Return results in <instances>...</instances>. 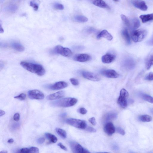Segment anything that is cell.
I'll list each match as a JSON object with an SVG mask.
<instances>
[{
    "label": "cell",
    "mask_w": 153,
    "mask_h": 153,
    "mask_svg": "<svg viewBox=\"0 0 153 153\" xmlns=\"http://www.w3.org/2000/svg\"><path fill=\"white\" fill-rule=\"evenodd\" d=\"M6 10L10 12H14L17 9V6L14 4L10 5L6 7Z\"/></svg>",
    "instance_id": "cell-31"
},
{
    "label": "cell",
    "mask_w": 153,
    "mask_h": 153,
    "mask_svg": "<svg viewBox=\"0 0 153 153\" xmlns=\"http://www.w3.org/2000/svg\"><path fill=\"white\" fill-rule=\"evenodd\" d=\"M26 98V95L24 94H21L19 95L14 97V98L21 101L25 100Z\"/></svg>",
    "instance_id": "cell-34"
},
{
    "label": "cell",
    "mask_w": 153,
    "mask_h": 153,
    "mask_svg": "<svg viewBox=\"0 0 153 153\" xmlns=\"http://www.w3.org/2000/svg\"><path fill=\"white\" fill-rule=\"evenodd\" d=\"M122 35L125 42L128 44H130L131 43L130 37L127 29H124L122 32Z\"/></svg>",
    "instance_id": "cell-22"
},
{
    "label": "cell",
    "mask_w": 153,
    "mask_h": 153,
    "mask_svg": "<svg viewBox=\"0 0 153 153\" xmlns=\"http://www.w3.org/2000/svg\"><path fill=\"white\" fill-rule=\"evenodd\" d=\"M65 122L73 127L80 129H85L87 126L85 121L80 119L70 118L66 120Z\"/></svg>",
    "instance_id": "cell-5"
},
{
    "label": "cell",
    "mask_w": 153,
    "mask_h": 153,
    "mask_svg": "<svg viewBox=\"0 0 153 153\" xmlns=\"http://www.w3.org/2000/svg\"><path fill=\"white\" fill-rule=\"evenodd\" d=\"M45 141V139L43 138H39L37 139V143L39 144H42Z\"/></svg>",
    "instance_id": "cell-45"
},
{
    "label": "cell",
    "mask_w": 153,
    "mask_h": 153,
    "mask_svg": "<svg viewBox=\"0 0 153 153\" xmlns=\"http://www.w3.org/2000/svg\"><path fill=\"white\" fill-rule=\"evenodd\" d=\"M129 93L127 90L122 89L120 91V94L118 99L117 103L123 108H125L128 106V99Z\"/></svg>",
    "instance_id": "cell-4"
},
{
    "label": "cell",
    "mask_w": 153,
    "mask_h": 153,
    "mask_svg": "<svg viewBox=\"0 0 153 153\" xmlns=\"http://www.w3.org/2000/svg\"><path fill=\"white\" fill-rule=\"evenodd\" d=\"M124 67L126 69L132 70L134 69L136 66L135 61L132 58H128L126 59L123 62Z\"/></svg>",
    "instance_id": "cell-16"
},
{
    "label": "cell",
    "mask_w": 153,
    "mask_h": 153,
    "mask_svg": "<svg viewBox=\"0 0 153 153\" xmlns=\"http://www.w3.org/2000/svg\"><path fill=\"white\" fill-rule=\"evenodd\" d=\"M19 152L22 153H29V149L27 148H23L19 150Z\"/></svg>",
    "instance_id": "cell-43"
},
{
    "label": "cell",
    "mask_w": 153,
    "mask_h": 153,
    "mask_svg": "<svg viewBox=\"0 0 153 153\" xmlns=\"http://www.w3.org/2000/svg\"><path fill=\"white\" fill-rule=\"evenodd\" d=\"M92 3L99 7L108 9L110 8L108 5L103 0H94Z\"/></svg>",
    "instance_id": "cell-21"
},
{
    "label": "cell",
    "mask_w": 153,
    "mask_h": 153,
    "mask_svg": "<svg viewBox=\"0 0 153 153\" xmlns=\"http://www.w3.org/2000/svg\"><path fill=\"white\" fill-rule=\"evenodd\" d=\"M104 130L106 134L109 136H111L115 132L116 129L112 122L106 123L104 126Z\"/></svg>",
    "instance_id": "cell-13"
},
{
    "label": "cell",
    "mask_w": 153,
    "mask_h": 153,
    "mask_svg": "<svg viewBox=\"0 0 153 153\" xmlns=\"http://www.w3.org/2000/svg\"><path fill=\"white\" fill-rule=\"evenodd\" d=\"M1 153H8V152L7 151H3L1 152Z\"/></svg>",
    "instance_id": "cell-55"
},
{
    "label": "cell",
    "mask_w": 153,
    "mask_h": 153,
    "mask_svg": "<svg viewBox=\"0 0 153 153\" xmlns=\"http://www.w3.org/2000/svg\"><path fill=\"white\" fill-rule=\"evenodd\" d=\"M101 73L103 76L109 78H116L119 76V75L115 70L112 69L102 70Z\"/></svg>",
    "instance_id": "cell-10"
},
{
    "label": "cell",
    "mask_w": 153,
    "mask_h": 153,
    "mask_svg": "<svg viewBox=\"0 0 153 153\" xmlns=\"http://www.w3.org/2000/svg\"><path fill=\"white\" fill-rule=\"evenodd\" d=\"M78 112L82 115L86 114L87 112V111L84 108H80L78 110Z\"/></svg>",
    "instance_id": "cell-40"
},
{
    "label": "cell",
    "mask_w": 153,
    "mask_h": 153,
    "mask_svg": "<svg viewBox=\"0 0 153 153\" xmlns=\"http://www.w3.org/2000/svg\"><path fill=\"white\" fill-rule=\"evenodd\" d=\"M29 153H38L39 152V149L36 147H32L29 148Z\"/></svg>",
    "instance_id": "cell-37"
},
{
    "label": "cell",
    "mask_w": 153,
    "mask_h": 153,
    "mask_svg": "<svg viewBox=\"0 0 153 153\" xmlns=\"http://www.w3.org/2000/svg\"><path fill=\"white\" fill-rule=\"evenodd\" d=\"M19 127V124L18 123H16L14 124L12 126V128L13 130H15L18 129Z\"/></svg>",
    "instance_id": "cell-47"
},
{
    "label": "cell",
    "mask_w": 153,
    "mask_h": 153,
    "mask_svg": "<svg viewBox=\"0 0 153 153\" xmlns=\"http://www.w3.org/2000/svg\"><path fill=\"white\" fill-rule=\"evenodd\" d=\"M54 7L55 9L59 10H63L64 9V6L62 4L58 3L54 5Z\"/></svg>",
    "instance_id": "cell-35"
},
{
    "label": "cell",
    "mask_w": 153,
    "mask_h": 153,
    "mask_svg": "<svg viewBox=\"0 0 153 153\" xmlns=\"http://www.w3.org/2000/svg\"><path fill=\"white\" fill-rule=\"evenodd\" d=\"M149 43L150 45H153V37L149 42Z\"/></svg>",
    "instance_id": "cell-52"
},
{
    "label": "cell",
    "mask_w": 153,
    "mask_h": 153,
    "mask_svg": "<svg viewBox=\"0 0 153 153\" xmlns=\"http://www.w3.org/2000/svg\"><path fill=\"white\" fill-rule=\"evenodd\" d=\"M132 3L135 7L142 11H146L148 9V6L142 0H132Z\"/></svg>",
    "instance_id": "cell-12"
},
{
    "label": "cell",
    "mask_w": 153,
    "mask_h": 153,
    "mask_svg": "<svg viewBox=\"0 0 153 153\" xmlns=\"http://www.w3.org/2000/svg\"><path fill=\"white\" fill-rule=\"evenodd\" d=\"M65 93L63 91H60L54 94H50L46 98L48 100H57L63 98L65 96Z\"/></svg>",
    "instance_id": "cell-15"
},
{
    "label": "cell",
    "mask_w": 153,
    "mask_h": 153,
    "mask_svg": "<svg viewBox=\"0 0 153 153\" xmlns=\"http://www.w3.org/2000/svg\"><path fill=\"white\" fill-rule=\"evenodd\" d=\"M101 38H104L108 41H111L113 39V37L107 30H104L102 31L97 36L98 39Z\"/></svg>",
    "instance_id": "cell-18"
},
{
    "label": "cell",
    "mask_w": 153,
    "mask_h": 153,
    "mask_svg": "<svg viewBox=\"0 0 153 153\" xmlns=\"http://www.w3.org/2000/svg\"><path fill=\"white\" fill-rule=\"evenodd\" d=\"M45 135L46 138L48 139L51 142L55 143L57 142L58 139L55 135L49 133H45Z\"/></svg>",
    "instance_id": "cell-25"
},
{
    "label": "cell",
    "mask_w": 153,
    "mask_h": 153,
    "mask_svg": "<svg viewBox=\"0 0 153 153\" xmlns=\"http://www.w3.org/2000/svg\"><path fill=\"white\" fill-rule=\"evenodd\" d=\"M140 26V22L138 18H135L133 19L131 24V29L132 30V31L137 29Z\"/></svg>",
    "instance_id": "cell-24"
},
{
    "label": "cell",
    "mask_w": 153,
    "mask_h": 153,
    "mask_svg": "<svg viewBox=\"0 0 153 153\" xmlns=\"http://www.w3.org/2000/svg\"><path fill=\"white\" fill-rule=\"evenodd\" d=\"M58 145L60 148L63 150L65 151H67V148H66L65 146L63 145L61 143H59L58 144Z\"/></svg>",
    "instance_id": "cell-46"
},
{
    "label": "cell",
    "mask_w": 153,
    "mask_h": 153,
    "mask_svg": "<svg viewBox=\"0 0 153 153\" xmlns=\"http://www.w3.org/2000/svg\"><path fill=\"white\" fill-rule=\"evenodd\" d=\"M91 59V56L86 54H78L75 56L74 57L75 61L81 62L88 61H90Z\"/></svg>",
    "instance_id": "cell-14"
},
{
    "label": "cell",
    "mask_w": 153,
    "mask_h": 153,
    "mask_svg": "<svg viewBox=\"0 0 153 153\" xmlns=\"http://www.w3.org/2000/svg\"><path fill=\"white\" fill-rule=\"evenodd\" d=\"M85 129L86 131L91 132H95L96 131V129L89 126H87Z\"/></svg>",
    "instance_id": "cell-41"
},
{
    "label": "cell",
    "mask_w": 153,
    "mask_h": 153,
    "mask_svg": "<svg viewBox=\"0 0 153 153\" xmlns=\"http://www.w3.org/2000/svg\"><path fill=\"white\" fill-rule=\"evenodd\" d=\"M117 117V114L116 112H109L105 116L104 120L105 121H108L116 119Z\"/></svg>",
    "instance_id": "cell-23"
},
{
    "label": "cell",
    "mask_w": 153,
    "mask_h": 153,
    "mask_svg": "<svg viewBox=\"0 0 153 153\" xmlns=\"http://www.w3.org/2000/svg\"><path fill=\"white\" fill-rule=\"evenodd\" d=\"M96 30L94 29H93L92 28L89 29L88 30V31L89 33H92L93 32H95Z\"/></svg>",
    "instance_id": "cell-49"
},
{
    "label": "cell",
    "mask_w": 153,
    "mask_h": 153,
    "mask_svg": "<svg viewBox=\"0 0 153 153\" xmlns=\"http://www.w3.org/2000/svg\"><path fill=\"white\" fill-rule=\"evenodd\" d=\"M113 1H114L115 2H118L119 0H113Z\"/></svg>",
    "instance_id": "cell-57"
},
{
    "label": "cell",
    "mask_w": 153,
    "mask_h": 153,
    "mask_svg": "<svg viewBox=\"0 0 153 153\" xmlns=\"http://www.w3.org/2000/svg\"><path fill=\"white\" fill-rule=\"evenodd\" d=\"M68 86L67 83L64 82H57L54 84L51 85L49 86V88L53 90H57L63 89Z\"/></svg>",
    "instance_id": "cell-11"
},
{
    "label": "cell",
    "mask_w": 153,
    "mask_h": 153,
    "mask_svg": "<svg viewBox=\"0 0 153 153\" xmlns=\"http://www.w3.org/2000/svg\"><path fill=\"white\" fill-rule=\"evenodd\" d=\"M55 130L57 134L61 138L63 139H65L67 137V134L66 131L61 129L57 128Z\"/></svg>",
    "instance_id": "cell-28"
},
{
    "label": "cell",
    "mask_w": 153,
    "mask_h": 153,
    "mask_svg": "<svg viewBox=\"0 0 153 153\" xmlns=\"http://www.w3.org/2000/svg\"><path fill=\"white\" fill-rule=\"evenodd\" d=\"M71 149L73 152L75 153H90L87 150L84 148L80 144L75 142H71L69 143Z\"/></svg>",
    "instance_id": "cell-7"
},
{
    "label": "cell",
    "mask_w": 153,
    "mask_h": 153,
    "mask_svg": "<svg viewBox=\"0 0 153 153\" xmlns=\"http://www.w3.org/2000/svg\"><path fill=\"white\" fill-rule=\"evenodd\" d=\"M66 115V113H63V114L61 115V117H64Z\"/></svg>",
    "instance_id": "cell-54"
},
{
    "label": "cell",
    "mask_w": 153,
    "mask_h": 153,
    "mask_svg": "<svg viewBox=\"0 0 153 153\" xmlns=\"http://www.w3.org/2000/svg\"><path fill=\"white\" fill-rule=\"evenodd\" d=\"M151 113H152V114H153V109H151Z\"/></svg>",
    "instance_id": "cell-56"
},
{
    "label": "cell",
    "mask_w": 153,
    "mask_h": 153,
    "mask_svg": "<svg viewBox=\"0 0 153 153\" xmlns=\"http://www.w3.org/2000/svg\"><path fill=\"white\" fill-rule=\"evenodd\" d=\"M40 3L39 0H32L30 2V6L35 11H37L39 9Z\"/></svg>",
    "instance_id": "cell-27"
},
{
    "label": "cell",
    "mask_w": 153,
    "mask_h": 153,
    "mask_svg": "<svg viewBox=\"0 0 153 153\" xmlns=\"http://www.w3.org/2000/svg\"><path fill=\"white\" fill-rule=\"evenodd\" d=\"M12 49L19 52H22L24 50V46L21 44L17 42H13L11 44Z\"/></svg>",
    "instance_id": "cell-19"
},
{
    "label": "cell",
    "mask_w": 153,
    "mask_h": 153,
    "mask_svg": "<svg viewBox=\"0 0 153 153\" xmlns=\"http://www.w3.org/2000/svg\"><path fill=\"white\" fill-rule=\"evenodd\" d=\"M89 122L93 125L95 126L97 123L96 118L94 117H92L89 120Z\"/></svg>",
    "instance_id": "cell-42"
},
{
    "label": "cell",
    "mask_w": 153,
    "mask_h": 153,
    "mask_svg": "<svg viewBox=\"0 0 153 153\" xmlns=\"http://www.w3.org/2000/svg\"><path fill=\"white\" fill-rule=\"evenodd\" d=\"M121 16L122 21L125 25L131 29V23L128 18L125 15H121Z\"/></svg>",
    "instance_id": "cell-32"
},
{
    "label": "cell",
    "mask_w": 153,
    "mask_h": 153,
    "mask_svg": "<svg viewBox=\"0 0 153 153\" xmlns=\"http://www.w3.org/2000/svg\"><path fill=\"white\" fill-rule=\"evenodd\" d=\"M143 23H145L153 20V13L147 15H142L140 16Z\"/></svg>",
    "instance_id": "cell-20"
},
{
    "label": "cell",
    "mask_w": 153,
    "mask_h": 153,
    "mask_svg": "<svg viewBox=\"0 0 153 153\" xmlns=\"http://www.w3.org/2000/svg\"><path fill=\"white\" fill-rule=\"evenodd\" d=\"M14 142V140L13 139L11 138L9 139L8 141V143L9 144H12Z\"/></svg>",
    "instance_id": "cell-50"
},
{
    "label": "cell",
    "mask_w": 153,
    "mask_h": 153,
    "mask_svg": "<svg viewBox=\"0 0 153 153\" xmlns=\"http://www.w3.org/2000/svg\"><path fill=\"white\" fill-rule=\"evenodd\" d=\"M116 131L117 132L119 133L120 134L124 136L125 134V132L120 127H118L116 128Z\"/></svg>",
    "instance_id": "cell-39"
},
{
    "label": "cell",
    "mask_w": 153,
    "mask_h": 153,
    "mask_svg": "<svg viewBox=\"0 0 153 153\" xmlns=\"http://www.w3.org/2000/svg\"><path fill=\"white\" fill-rule=\"evenodd\" d=\"M140 96L145 101L151 103H153V98L152 96L144 94H142Z\"/></svg>",
    "instance_id": "cell-30"
},
{
    "label": "cell",
    "mask_w": 153,
    "mask_h": 153,
    "mask_svg": "<svg viewBox=\"0 0 153 153\" xmlns=\"http://www.w3.org/2000/svg\"><path fill=\"white\" fill-rule=\"evenodd\" d=\"M20 64L26 70L38 76H42L45 73V69L40 65L26 61L21 62Z\"/></svg>",
    "instance_id": "cell-1"
},
{
    "label": "cell",
    "mask_w": 153,
    "mask_h": 153,
    "mask_svg": "<svg viewBox=\"0 0 153 153\" xmlns=\"http://www.w3.org/2000/svg\"><path fill=\"white\" fill-rule=\"evenodd\" d=\"M5 114V112L2 110H0V116L1 117Z\"/></svg>",
    "instance_id": "cell-48"
},
{
    "label": "cell",
    "mask_w": 153,
    "mask_h": 153,
    "mask_svg": "<svg viewBox=\"0 0 153 153\" xmlns=\"http://www.w3.org/2000/svg\"><path fill=\"white\" fill-rule=\"evenodd\" d=\"M70 81L72 85L77 86L79 85V82L77 79L72 78L70 79Z\"/></svg>",
    "instance_id": "cell-36"
},
{
    "label": "cell",
    "mask_w": 153,
    "mask_h": 153,
    "mask_svg": "<svg viewBox=\"0 0 153 153\" xmlns=\"http://www.w3.org/2000/svg\"><path fill=\"white\" fill-rule=\"evenodd\" d=\"M153 65V55H151L148 59L146 63V68L149 70Z\"/></svg>",
    "instance_id": "cell-33"
},
{
    "label": "cell",
    "mask_w": 153,
    "mask_h": 153,
    "mask_svg": "<svg viewBox=\"0 0 153 153\" xmlns=\"http://www.w3.org/2000/svg\"><path fill=\"white\" fill-rule=\"evenodd\" d=\"M74 19L77 22L80 23H85L88 21L87 17L82 15L76 16L75 17Z\"/></svg>",
    "instance_id": "cell-29"
},
{
    "label": "cell",
    "mask_w": 153,
    "mask_h": 153,
    "mask_svg": "<svg viewBox=\"0 0 153 153\" xmlns=\"http://www.w3.org/2000/svg\"><path fill=\"white\" fill-rule=\"evenodd\" d=\"M116 58L115 55L112 54H106L102 57V61L104 63H110L114 61Z\"/></svg>",
    "instance_id": "cell-17"
},
{
    "label": "cell",
    "mask_w": 153,
    "mask_h": 153,
    "mask_svg": "<svg viewBox=\"0 0 153 153\" xmlns=\"http://www.w3.org/2000/svg\"><path fill=\"white\" fill-rule=\"evenodd\" d=\"M147 31L143 29L133 31L132 33V38L135 43L142 41L147 35Z\"/></svg>",
    "instance_id": "cell-3"
},
{
    "label": "cell",
    "mask_w": 153,
    "mask_h": 153,
    "mask_svg": "<svg viewBox=\"0 0 153 153\" xmlns=\"http://www.w3.org/2000/svg\"><path fill=\"white\" fill-rule=\"evenodd\" d=\"M13 119L16 122L19 121L20 119V115L19 113H17L14 115Z\"/></svg>",
    "instance_id": "cell-44"
},
{
    "label": "cell",
    "mask_w": 153,
    "mask_h": 153,
    "mask_svg": "<svg viewBox=\"0 0 153 153\" xmlns=\"http://www.w3.org/2000/svg\"><path fill=\"white\" fill-rule=\"evenodd\" d=\"M54 51L57 54L65 57H70L72 54V52L70 49L68 48H64L60 45L56 46Z\"/></svg>",
    "instance_id": "cell-6"
},
{
    "label": "cell",
    "mask_w": 153,
    "mask_h": 153,
    "mask_svg": "<svg viewBox=\"0 0 153 153\" xmlns=\"http://www.w3.org/2000/svg\"><path fill=\"white\" fill-rule=\"evenodd\" d=\"M138 119L139 121L143 122H149L152 120V117L147 115H142L139 116Z\"/></svg>",
    "instance_id": "cell-26"
},
{
    "label": "cell",
    "mask_w": 153,
    "mask_h": 153,
    "mask_svg": "<svg viewBox=\"0 0 153 153\" xmlns=\"http://www.w3.org/2000/svg\"><path fill=\"white\" fill-rule=\"evenodd\" d=\"M145 79L150 81L153 80V72L149 73L148 75L145 77Z\"/></svg>",
    "instance_id": "cell-38"
},
{
    "label": "cell",
    "mask_w": 153,
    "mask_h": 153,
    "mask_svg": "<svg viewBox=\"0 0 153 153\" xmlns=\"http://www.w3.org/2000/svg\"><path fill=\"white\" fill-rule=\"evenodd\" d=\"M112 148L116 150H118V146L116 145H113Z\"/></svg>",
    "instance_id": "cell-51"
},
{
    "label": "cell",
    "mask_w": 153,
    "mask_h": 153,
    "mask_svg": "<svg viewBox=\"0 0 153 153\" xmlns=\"http://www.w3.org/2000/svg\"><path fill=\"white\" fill-rule=\"evenodd\" d=\"M82 75L85 78L94 82L100 81L101 78L98 75L94 73L87 71H83L82 72Z\"/></svg>",
    "instance_id": "cell-9"
},
{
    "label": "cell",
    "mask_w": 153,
    "mask_h": 153,
    "mask_svg": "<svg viewBox=\"0 0 153 153\" xmlns=\"http://www.w3.org/2000/svg\"><path fill=\"white\" fill-rule=\"evenodd\" d=\"M28 94L29 98L31 99L43 100L45 98L43 93L37 90H30Z\"/></svg>",
    "instance_id": "cell-8"
},
{
    "label": "cell",
    "mask_w": 153,
    "mask_h": 153,
    "mask_svg": "<svg viewBox=\"0 0 153 153\" xmlns=\"http://www.w3.org/2000/svg\"><path fill=\"white\" fill-rule=\"evenodd\" d=\"M77 99L73 98H62L51 103V105L55 107L68 108L75 105L78 102Z\"/></svg>",
    "instance_id": "cell-2"
},
{
    "label": "cell",
    "mask_w": 153,
    "mask_h": 153,
    "mask_svg": "<svg viewBox=\"0 0 153 153\" xmlns=\"http://www.w3.org/2000/svg\"><path fill=\"white\" fill-rule=\"evenodd\" d=\"M4 31L1 25V30H0V32H1V33H3Z\"/></svg>",
    "instance_id": "cell-53"
}]
</instances>
